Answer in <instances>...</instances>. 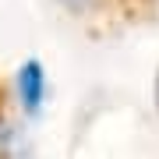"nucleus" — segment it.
<instances>
[{"label":"nucleus","mask_w":159,"mask_h":159,"mask_svg":"<svg viewBox=\"0 0 159 159\" xmlns=\"http://www.w3.org/2000/svg\"><path fill=\"white\" fill-rule=\"evenodd\" d=\"M0 159H32L29 138L21 134V127H14L4 117H0Z\"/></svg>","instance_id":"1"}]
</instances>
